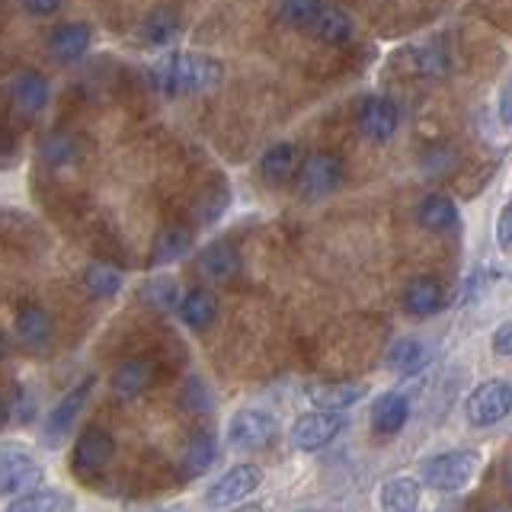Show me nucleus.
<instances>
[{"label": "nucleus", "instance_id": "obj_6", "mask_svg": "<svg viewBox=\"0 0 512 512\" xmlns=\"http://www.w3.org/2000/svg\"><path fill=\"white\" fill-rule=\"evenodd\" d=\"M112 455H116V439H112L103 426H87L74 442L71 468H74L77 477L90 480V477L106 471V464L112 461Z\"/></svg>", "mask_w": 512, "mask_h": 512}, {"label": "nucleus", "instance_id": "obj_26", "mask_svg": "<svg viewBox=\"0 0 512 512\" xmlns=\"http://www.w3.org/2000/svg\"><path fill=\"white\" fill-rule=\"evenodd\" d=\"M77 503L71 500L68 493L61 490H29L23 493L20 500H10L7 503V512H68L74 509Z\"/></svg>", "mask_w": 512, "mask_h": 512}, {"label": "nucleus", "instance_id": "obj_32", "mask_svg": "<svg viewBox=\"0 0 512 512\" xmlns=\"http://www.w3.org/2000/svg\"><path fill=\"white\" fill-rule=\"evenodd\" d=\"M320 10H324V4L320 0H282V20L288 26H298V29H311L317 23Z\"/></svg>", "mask_w": 512, "mask_h": 512}, {"label": "nucleus", "instance_id": "obj_25", "mask_svg": "<svg viewBox=\"0 0 512 512\" xmlns=\"http://www.w3.org/2000/svg\"><path fill=\"white\" fill-rule=\"evenodd\" d=\"M151 381V365L144 359H125L116 365V372H112L109 384L112 391H116L119 397H138L144 388H148Z\"/></svg>", "mask_w": 512, "mask_h": 512}, {"label": "nucleus", "instance_id": "obj_40", "mask_svg": "<svg viewBox=\"0 0 512 512\" xmlns=\"http://www.w3.org/2000/svg\"><path fill=\"white\" fill-rule=\"evenodd\" d=\"M506 484H509V490H512V464H509V474H506Z\"/></svg>", "mask_w": 512, "mask_h": 512}, {"label": "nucleus", "instance_id": "obj_22", "mask_svg": "<svg viewBox=\"0 0 512 512\" xmlns=\"http://www.w3.org/2000/svg\"><path fill=\"white\" fill-rule=\"evenodd\" d=\"M416 218H420L426 231L442 234V231H452L458 224V208L452 199L442 196V192H432V196H426L420 208H416Z\"/></svg>", "mask_w": 512, "mask_h": 512}, {"label": "nucleus", "instance_id": "obj_7", "mask_svg": "<svg viewBox=\"0 0 512 512\" xmlns=\"http://www.w3.org/2000/svg\"><path fill=\"white\" fill-rule=\"evenodd\" d=\"M42 464L16 445L0 448V493L23 496L42 484Z\"/></svg>", "mask_w": 512, "mask_h": 512}, {"label": "nucleus", "instance_id": "obj_37", "mask_svg": "<svg viewBox=\"0 0 512 512\" xmlns=\"http://www.w3.org/2000/svg\"><path fill=\"white\" fill-rule=\"evenodd\" d=\"M493 352L500 359H512V320L493 330Z\"/></svg>", "mask_w": 512, "mask_h": 512}, {"label": "nucleus", "instance_id": "obj_33", "mask_svg": "<svg viewBox=\"0 0 512 512\" xmlns=\"http://www.w3.org/2000/svg\"><path fill=\"white\" fill-rule=\"evenodd\" d=\"M231 205V196H228V189L224 186H212V189H205L199 202H196V218L199 224H215L221 215H224V208Z\"/></svg>", "mask_w": 512, "mask_h": 512}, {"label": "nucleus", "instance_id": "obj_34", "mask_svg": "<svg viewBox=\"0 0 512 512\" xmlns=\"http://www.w3.org/2000/svg\"><path fill=\"white\" fill-rule=\"evenodd\" d=\"M42 157L48 164H74L77 160V141L71 135H52L42 141Z\"/></svg>", "mask_w": 512, "mask_h": 512}, {"label": "nucleus", "instance_id": "obj_3", "mask_svg": "<svg viewBox=\"0 0 512 512\" xmlns=\"http://www.w3.org/2000/svg\"><path fill=\"white\" fill-rule=\"evenodd\" d=\"M480 455L471 448H455V452H442L423 461V484L436 493H461L477 474Z\"/></svg>", "mask_w": 512, "mask_h": 512}, {"label": "nucleus", "instance_id": "obj_17", "mask_svg": "<svg viewBox=\"0 0 512 512\" xmlns=\"http://www.w3.org/2000/svg\"><path fill=\"white\" fill-rule=\"evenodd\" d=\"M407 416H410L407 397L397 394V391H388L372 404V429L378 432V436H397V432L404 429Z\"/></svg>", "mask_w": 512, "mask_h": 512}, {"label": "nucleus", "instance_id": "obj_9", "mask_svg": "<svg viewBox=\"0 0 512 512\" xmlns=\"http://www.w3.org/2000/svg\"><path fill=\"white\" fill-rule=\"evenodd\" d=\"M263 484V471L256 464H237V468L224 471L212 487L205 493L208 506H237L244 503L247 496H253Z\"/></svg>", "mask_w": 512, "mask_h": 512}, {"label": "nucleus", "instance_id": "obj_35", "mask_svg": "<svg viewBox=\"0 0 512 512\" xmlns=\"http://www.w3.org/2000/svg\"><path fill=\"white\" fill-rule=\"evenodd\" d=\"M496 247H500L503 256H512V196L496 215Z\"/></svg>", "mask_w": 512, "mask_h": 512}, {"label": "nucleus", "instance_id": "obj_1", "mask_svg": "<svg viewBox=\"0 0 512 512\" xmlns=\"http://www.w3.org/2000/svg\"><path fill=\"white\" fill-rule=\"evenodd\" d=\"M221 77H224L221 64L212 55H199V52H176L157 64V84L170 96L205 93L218 87Z\"/></svg>", "mask_w": 512, "mask_h": 512}, {"label": "nucleus", "instance_id": "obj_31", "mask_svg": "<svg viewBox=\"0 0 512 512\" xmlns=\"http://www.w3.org/2000/svg\"><path fill=\"white\" fill-rule=\"evenodd\" d=\"M173 36H176V13L167 10V7L154 10L148 20L141 23V39L148 42V45H164Z\"/></svg>", "mask_w": 512, "mask_h": 512}, {"label": "nucleus", "instance_id": "obj_38", "mask_svg": "<svg viewBox=\"0 0 512 512\" xmlns=\"http://www.w3.org/2000/svg\"><path fill=\"white\" fill-rule=\"evenodd\" d=\"M496 116H500V122L506 128H512V74L509 80L500 87V96H496Z\"/></svg>", "mask_w": 512, "mask_h": 512}, {"label": "nucleus", "instance_id": "obj_27", "mask_svg": "<svg viewBox=\"0 0 512 512\" xmlns=\"http://www.w3.org/2000/svg\"><path fill=\"white\" fill-rule=\"evenodd\" d=\"M311 32L327 45H340L352 36V20L349 13L340 10V7H324L317 16V23L311 26Z\"/></svg>", "mask_w": 512, "mask_h": 512}, {"label": "nucleus", "instance_id": "obj_29", "mask_svg": "<svg viewBox=\"0 0 512 512\" xmlns=\"http://www.w3.org/2000/svg\"><path fill=\"white\" fill-rule=\"evenodd\" d=\"M84 285L93 298H112V295H119V288H122V272L106 263H93L84 272Z\"/></svg>", "mask_w": 512, "mask_h": 512}, {"label": "nucleus", "instance_id": "obj_19", "mask_svg": "<svg viewBox=\"0 0 512 512\" xmlns=\"http://www.w3.org/2000/svg\"><path fill=\"white\" fill-rule=\"evenodd\" d=\"M420 480L407 477V474H397L391 480H384L381 493H378V503L381 509H391V512H413L420 506Z\"/></svg>", "mask_w": 512, "mask_h": 512}, {"label": "nucleus", "instance_id": "obj_4", "mask_svg": "<svg viewBox=\"0 0 512 512\" xmlns=\"http://www.w3.org/2000/svg\"><path fill=\"white\" fill-rule=\"evenodd\" d=\"M343 429H346V416L340 410L317 407V413L298 416L292 423V432H288V439H292L298 452H320V448H327Z\"/></svg>", "mask_w": 512, "mask_h": 512}, {"label": "nucleus", "instance_id": "obj_14", "mask_svg": "<svg viewBox=\"0 0 512 512\" xmlns=\"http://www.w3.org/2000/svg\"><path fill=\"white\" fill-rule=\"evenodd\" d=\"M199 272L208 282H231L240 272V253L228 240H215L199 253Z\"/></svg>", "mask_w": 512, "mask_h": 512}, {"label": "nucleus", "instance_id": "obj_21", "mask_svg": "<svg viewBox=\"0 0 512 512\" xmlns=\"http://www.w3.org/2000/svg\"><path fill=\"white\" fill-rule=\"evenodd\" d=\"M442 301H445V292H442L439 279H432V276H416V279H410L407 292H404L407 311L416 314V317L436 314L442 308Z\"/></svg>", "mask_w": 512, "mask_h": 512}, {"label": "nucleus", "instance_id": "obj_16", "mask_svg": "<svg viewBox=\"0 0 512 512\" xmlns=\"http://www.w3.org/2000/svg\"><path fill=\"white\" fill-rule=\"evenodd\" d=\"M13 333L26 349H45L48 340H52V317H48L39 304H26V308L16 314Z\"/></svg>", "mask_w": 512, "mask_h": 512}, {"label": "nucleus", "instance_id": "obj_28", "mask_svg": "<svg viewBox=\"0 0 512 512\" xmlns=\"http://www.w3.org/2000/svg\"><path fill=\"white\" fill-rule=\"evenodd\" d=\"M215 455H218V445H215L212 432H196V436H192L189 445H186V474L196 477V474L208 471V468H212Z\"/></svg>", "mask_w": 512, "mask_h": 512}, {"label": "nucleus", "instance_id": "obj_8", "mask_svg": "<svg viewBox=\"0 0 512 512\" xmlns=\"http://www.w3.org/2000/svg\"><path fill=\"white\" fill-rule=\"evenodd\" d=\"M343 183V160L336 154H311L298 170V196L301 199H324Z\"/></svg>", "mask_w": 512, "mask_h": 512}, {"label": "nucleus", "instance_id": "obj_10", "mask_svg": "<svg viewBox=\"0 0 512 512\" xmlns=\"http://www.w3.org/2000/svg\"><path fill=\"white\" fill-rule=\"evenodd\" d=\"M93 384H96V378L90 375V378H84L77 384V388H71L68 394H64L58 404L52 407V413H48V423H45V439L48 442H61L64 436L71 432V426H74V420L80 416V410H84V404H87V397H90V391H93Z\"/></svg>", "mask_w": 512, "mask_h": 512}, {"label": "nucleus", "instance_id": "obj_11", "mask_svg": "<svg viewBox=\"0 0 512 512\" xmlns=\"http://www.w3.org/2000/svg\"><path fill=\"white\" fill-rule=\"evenodd\" d=\"M397 125H400V112H397V106L391 100H384V96H368V100L362 103L359 128H362V135L368 141H375V144L391 141L394 132H397Z\"/></svg>", "mask_w": 512, "mask_h": 512}, {"label": "nucleus", "instance_id": "obj_12", "mask_svg": "<svg viewBox=\"0 0 512 512\" xmlns=\"http://www.w3.org/2000/svg\"><path fill=\"white\" fill-rule=\"evenodd\" d=\"M10 103L20 112L23 119L39 116V112L48 106V84L39 71H16L10 80Z\"/></svg>", "mask_w": 512, "mask_h": 512}, {"label": "nucleus", "instance_id": "obj_18", "mask_svg": "<svg viewBox=\"0 0 512 512\" xmlns=\"http://www.w3.org/2000/svg\"><path fill=\"white\" fill-rule=\"evenodd\" d=\"M48 48L61 64H74L87 55L90 48V29L84 23H64L48 36Z\"/></svg>", "mask_w": 512, "mask_h": 512}, {"label": "nucleus", "instance_id": "obj_20", "mask_svg": "<svg viewBox=\"0 0 512 512\" xmlns=\"http://www.w3.org/2000/svg\"><path fill=\"white\" fill-rule=\"evenodd\" d=\"M295 167H298V151H295V144H288V141L272 144V148L260 157V176L269 186L288 183L295 176Z\"/></svg>", "mask_w": 512, "mask_h": 512}, {"label": "nucleus", "instance_id": "obj_36", "mask_svg": "<svg viewBox=\"0 0 512 512\" xmlns=\"http://www.w3.org/2000/svg\"><path fill=\"white\" fill-rule=\"evenodd\" d=\"M32 407H36V400L26 397V388H13L10 391V400H7V413H10V423H23L32 416Z\"/></svg>", "mask_w": 512, "mask_h": 512}, {"label": "nucleus", "instance_id": "obj_30", "mask_svg": "<svg viewBox=\"0 0 512 512\" xmlns=\"http://www.w3.org/2000/svg\"><path fill=\"white\" fill-rule=\"evenodd\" d=\"M141 301L160 311H173L180 308V292H176V282L170 276H157L141 285Z\"/></svg>", "mask_w": 512, "mask_h": 512}, {"label": "nucleus", "instance_id": "obj_13", "mask_svg": "<svg viewBox=\"0 0 512 512\" xmlns=\"http://www.w3.org/2000/svg\"><path fill=\"white\" fill-rule=\"evenodd\" d=\"M368 394L365 384L359 381H320L308 388V400L320 410H349Z\"/></svg>", "mask_w": 512, "mask_h": 512}, {"label": "nucleus", "instance_id": "obj_2", "mask_svg": "<svg viewBox=\"0 0 512 512\" xmlns=\"http://www.w3.org/2000/svg\"><path fill=\"white\" fill-rule=\"evenodd\" d=\"M512 416V381L506 378H490L480 381L477 388L464 400V420L474 429H490L500 426Z\"/></svg>", "mask_w": 512, "mask_h": 512}, {"label": "nucleus", "instance_id": "obj_39", "mask_svg": "<svg viewBox=\"0 0 512 512\" xmlns=\"http://www.w3.org/2000/svg\"><path fill=\"white\" fill-rule=\"evenodd\" d=\"M23 7L36 16H52L61 7V0H23Z\"/></svg>", "mask_w": 512, "mask_h": 512}, {"label": "nucleus", "instance_id": "obj_24", "mask_svg": "<svg viewBox=\"0 0 512 512\" xmlns=\"http://www.w3.org/2000/svg\"><path fill=\"white\" fill-rule=\"evenodd\" d=\"M426 362H429V349H426V343L416 340V336H404V340H397L388 352V368L404 378L423 372Z\"/></svg>", "mask_w": 512, "mask_h": 512}, {"label": "nucleus", "instance_id": "obj_5", "mask_svg": "<svg viewBox=\"0 0 512 512\" xmlns=\"http://www.w3.org/2000/svg\"><path fill=\"white\" fill-rule=\"evenodd\" d=\"M279 436L276 420L266 410H237L228 420V442L237 452H263Z\"/></svg>", "mask_w": 512, "mask_h": 512}, {"label": "nucleus", "instance_id": "obj_15", "mask_svg": "<svg viewBox=\"0 0 512 512\" xmlns=\"http://www.w3.org/2000/svg\"><path fill=\"white\" fill-rule=\"evenodd\" d=\"M180 320L189 327V330H208L215 324L218 317V301L215 295L208 292V288H189V292L180 298V308H176Z\"/></svg>", "mask_w": 512, "mask_h": 512}, {"label": "nucleus", "instance_id": "obj_23", "mask_svg": "<svg viewBox=\"0 0 512 512\" xmlns=\"http://www.w3.org/2000/svg\"><path fill=\"white\" fill-rule=\"evenodd\" d=\"M192 247V231L186 224H167L160 228L154 237V247H151V260L154 263H176L180 256H186Z\"/></svg>", "mask_w": 512, "mask_h": 512}]
</instances>
